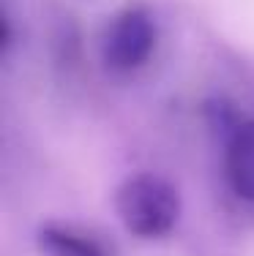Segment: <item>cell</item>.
I'll return each mask as SVG.
<instances>
[{
	"mask_svg": "<svg viewBox=\"0 0 254 256\" xmlns=\"http://www.w3.org/2000/svg\"><path fill=\"white\" fill-rule=\"evenodd\" d=\"M115 207L123 226L137 237H161L178 224L180 199L167 180L156 174H134L118 188Z\"/></svg>",
	"mask_w": 254,
	"mask_h": 256,
	"instance_id": "6da1fadb",
	"label": "cell"
},
{
	"mask_svg": "<svg viewBox=\"0 0 254 256\" xmlns=\"http://www.w3.org/2000/svg\"><path fill=\"white\" fill-rule=\"evenodd\" d=\"M156 46V25L148 11L126 8L104 33V60L115 71H134Z\"/></svg>",
	"mask_w": 254,
	"mask_h": 256,
	"instance_id": "7a4b0ae2",
	"label": "cell"
},
{
	"mask_svg": "<svg viewBox=\"0 0 254 256\" xmlns=\"http://www.w3.org/2000/svg\"><path fill=\"white\" fill-rule=\"evenodd\" d=\"M227 178L238 196L254 202V123L240 126L229 139Z\"/></svg>",
	"mask_w": 254,
	"mask_h": 256,
	"instance_id": "3957f363",
	"label": "cell"
},
{
	"mask_svg": "<svg viewBox=\"0 0 254 256\" xmlns=\"http://www.w3.org/2000/svg\"><path fill=\"white\" fill-rule=\"evenodd\" d=\"M39 246L47 256H107L93 237L69 226H44L39 232Z\"/></svg>",
	"mask_w": 254,
	"mask_h": 256,
	"instance_id": "277c9868",
	"label": "cell"
}]
</instances>
